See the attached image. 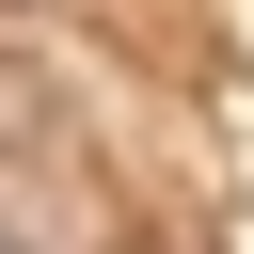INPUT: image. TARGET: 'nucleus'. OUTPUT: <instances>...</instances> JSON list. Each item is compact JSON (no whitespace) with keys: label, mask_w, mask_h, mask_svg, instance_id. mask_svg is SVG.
Returning <instances> with one entry per match:
<instances>
[{"label":"nucleus","mask_w":254,"mask_h":254,"mask_svg":"<svg viewBox=\"0 0 254 254\" xmlns=\"http://www.w3.org/2000/svg\"><path fill=\"white\" fill-rule=\"evenodd\" d=\"M0 159H64V79L0 32Z\"/></svg>","instance_id":"nucleus-1"}]
</instances>
